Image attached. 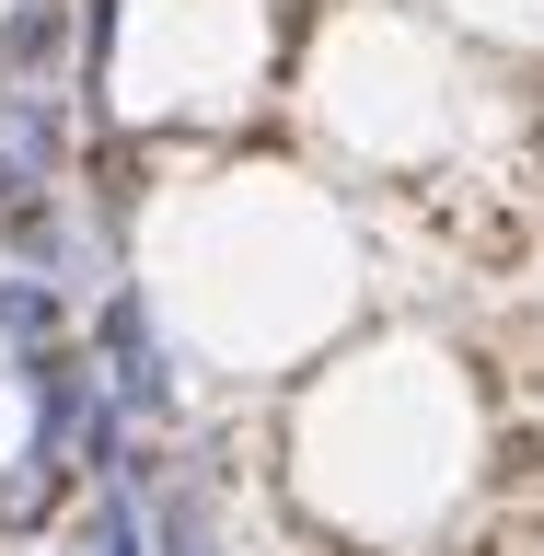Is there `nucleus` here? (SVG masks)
I'll return each mask as SVG.
<instances>
[{
    "instance_id": "obj_1",
    "label": "nucleus",
    "mask_w": 544,
    "mask_h": 556,
    "mask_svg": "<svg viewBox=\"0 0 544 556\" xmlns=\"http://www.w3.org/2000/svg\"><path fill=\"white\" fill-rule=\"evenodd\" d=\"M81 348L104 359V394L128 406V429H174V417H186V348H174L151 278H104L93 337H81Z\"/></svg>"
},
{
    "instance_id": "obj_2",
    "label": "nucleus",
    "mask_w": 544,
    "mask_h": 556,
    "mask_svg": "<svg viewBox=\"0 0 544 556\" xmlns=\"http://www.w3.org/2000/svg\"><path fill=\"white\" fill-rule=\"evenodd\" d=\"M59 556H151V521H139V486L116 476V486H93L81 498V521L59 533Z\"/></svg>"
}]
</instances>
